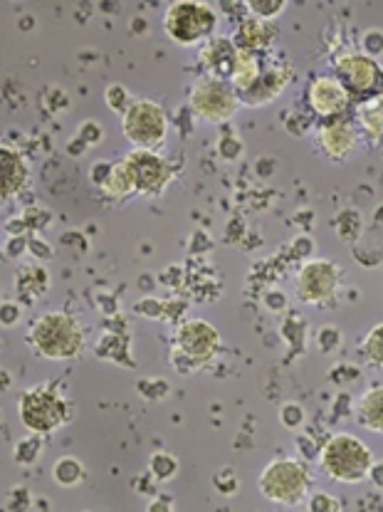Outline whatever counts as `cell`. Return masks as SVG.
Listing matches in <instances>:
<instances>
[{"instance_id": "cell-1", "label": "cell", "mask_w": 383, "mask_h": 512, "mask_svg": "<svg viewBox=\"0 0 383 512\" xmlns=\"http://www.w3.org/2000/svg\"><path fill=\"white\" fill-rule=\"evenodd\" d=\"M30 344L40 357L52 362L75 359L85 349V332L80 322L67 312H47L30 329Z\"/></svg>"}, {"instance_id": "cell-2", "label": "cell", "mask_w": 383, "mask_h": 512, "mask_svg": "<svg viewBox=\"0 0 383 512\" xmlns=\"http://www.w3.org/2000/svg\"><path fill=\"white\" fill-rule=\"evenodd\" d=\"M322 468L332 480L354 485L369 478L371 468H374V456H371L369 446H364L351 433H337L324 443Z\"/></svg>"}, {"instance_id": "cell-3", "label": "cell", "mask_w": 383, "mask_h": 512, "mask_svg": "<svg viewBox=\"0 0 383 512\" xmlns=\"http://www.w3.org/2000/svg\"><path fill=\"white\" fill-rule=\"evenodd\" d=\"M18 414L23 426L33 433H55L70 421V404L55 384H40L25 391L18 401Z\"/></svg>"}, {"instance_id": "cell-4", "label": "cell", "mask_w": 383, "mask_h": 512, "mask_svg": "<svg viewBox=\"0 0 383 512\" xmlns=\"http://www.w3.org/2000/svg\"><path fill=\"white\" fill-rule=\"evenodd\" d=\"M257 488H260L262 498L270 503L292 508L307 498L309 473L302 463L292 461V458H277L262 470Z\"/></svg>"}, {"instance_id": "cell-5", "label": "cell", "mask_w": 383, "mask_h": 512, "mask_svg": "<svg viewBox=\"0 0 383 512\" xmlns=\"http://www.w3.org/2000/svg\"><path fill=\"white\" fill-rule=\"evenodd\" d=\"M215 23L218 18L206 3H173L164 15L166 35L181 47H193L211 38Z\"/></svg>"}, {"instance_id": "cell-6", "label": "cell", "mask_w": 383, "mask_h": 512, "mask_svg": "<svg viewBox=\"0 0 383 512\" xmlns=\"http://www.w3.org/2000/svg\"><path fill=\"white\" fill-rule=\"evenodd\" d=\"M122 132L136 149L151 151L161 146L169 134V119L164 107L149 99H134L127 112L122 114Z\"/></svg>"}, {"instance_id": "cell-7", "label": "cell", "mask_w": 383, "mask_h": 512, "mask_svg": "<svg viewBox=\"0 0 383 512\" xmlns=\"http://www.w3.org/2000/svg\"><path fill=\"white\" fill-rule=\"evenodd\" d=\"M238 94H235L233 85H228L225 80L208 75L193 85L191 90V107L206 122L220 124L228 122L235 112H238Z\"/></svg>"}, {"instance_id": "cell-8", "label": "cell", "mask_w": 383, "mask_h": 512, "mask_svg": "<svg viewBox=\"0 0 383 512\" xmlns=\"http://www.w3.org/2000/svg\"><path fill=\"white\" fill-rule=\"evenodd\" d=\"M339 268L329 260H309L302 265L297 278V295L309 305H322L337 292L339 287Z\"/></svg>"}, {"instance_id": "cell-9", "label": "cell", "mask_w": 383, "mask_h": 512, "mask_svg": "<svg viewBox=\"0 0 383 512\" xmlns=\"http://www.w3.org/2000/svg\"><path fill=\"white\" fill-rule=\"evenodd\" d=\"M178 349L176 352L181 357H186L188 362H193V367L198 364H206L208 359H213V354L220 349V334L215 332V327L208 322L191 320L178 329Z\"/></svg>"}, {"instance_id": "cell-10", "label": "cell", "mask_w": 383, "mask_h": 512, "mask_svg": "<svg viewBox=\"0 0 383 512\" xmlns=\"http://www.w3.org/2000/svg\"><path fill=\"white\" fill-rule=\"evenodd\" d=\"M129 164L131 174H134L136 191L146 193V196H159L171 181V166L166 164V159L151 154V151L136 149L134 154H129L124 159Z\"/></svg>"}, {"instance_id": "cell-11", "label": "cell", "mask_w": 383, "mask_h": 512, "mask_svg": "<svg viewBox=\"0 0 383 512\" xmlns=\"http://www.w3.org/2000/svg\"><path fill=\"white\" fill-rule=\"evenodd\" d=\"M337 70L341 85L356 94L374 92L383 80V70L379 67V62L369 55H344L337 62Z\"/></svg>"}, {"instance_id": "cell-12", "label": "cell", "mask_w": 383, "mask_h": 512, "mask_svg": "<svg viewBox=\"0 0 383 512\" xmlns=\"http://www.w3.org/2000/svg\"><path fill=\"white\" fill-rule=\"evenodd\" d=\"M309 104L319 117H339L349 107V90L334 77H319L309 90Z\"/></svg>"}, {"instance_id": "cell-13", "label": "cell", "mask_w": 383, "mask_h": 512, "mask_svg": "<svg viewBox=\"0 0 383 512\" xmlns=\"http://www.w3.org/2000/svg\"><path fill=\"white\" fill-rule=\"evenodd\" d=\"M356 132L351 124L346 122H334L319 132V141H322V149L327 151V156L332 159H346L351 151L356 149Z\"/></svg>"}, {"instance_id": "cell-14", "label": "cell", "mask_w": 383, "mask_h": 512, "mask_svg": "<svg viewBox=\"0 0 383 512\" xmlns=\"http://www.w3.org/2000/svg\"><path fill=\"white\" fill-rule=\"evenodd\" d=\"M203 65L211 67L213 70V77H218V80H223L225 75H233L235 70V60H238V50H235L233 45L228 43V40L223 38H215L208 43L206 50H203L201 55Z\"/></svg>"}, {"instance_id": "cell-15", "label": "cell", "mask_w": 383, "mask_h": 512, "mask_svg": "<svg viewBox=\"0 0 383 512\" xmlns=\"http://www.w3.org/2000/svg\"><path fill=\"white\" fill-rule=\"evenodd\" d=\"M287 87V75L285 70H267L265 75H260V80L255 82L253 90L243 94V102L250 104V107H257V104H267L277 97Z\"/></svg>"}, {"instance_id": "cell-16", "label": "cell", "mask_w": 383, "mask_h": 512, "mask_svg": "<svg viewBox=\"0 0 383 512\" xmlns=\"http://www.w3.org/2000/svg\"><path fill=\"white\" fill-rule=\"evenodd\" d=\"M0 156H3L0 159V164H3V198H13L28 181V169H25L23 156L15 154L8 146H3Z\"/></svg>"}, {"instance_id": "cell-17", "label": "cell", "mask_w": 383, "mask_h": 512, "mask_svg": "<svg viewBox=\"0 0 383 512\" xmlns=\"http://www.w3.org/2000/svg\"><path fill=\"white\" fill-rule=\"evenodd\" d=\"M356 416H359V423L364 428L374 433H383V386L366 391L364 399L359 401Z\"/></svg>"}, {"instance_id": "cell-18", "label": "cell", "mask_w": 383, "mask_h": 512, "mask_svg": "<svg viewBox=\"0 0 383 512\" xmlns=\"http://www.w3.org/2000/svg\"><path fill=\"white\" fill-rule=\"evenodd\" d=\"M260 62L250 50H240L238 60H235V70L230 75V82H233V90H238L240 94H245L248 90H253L255 82L260 80Z\"/></svg>"}, {"instance_id": "cell-19", "label": "cell", "mask_w": 383, "mask_h": 512, "mask_svg": "<svg viewBox=\"0 0 383 512\" xmlns=\"http://www.w3.org/2000/svg\"><path fill=\"white\" fill-rule=\"evenodd\" d=\"M238 38L245 50H262V47L270 45L272 38H275V28H272L270 20L248 18L243 25H240Z\"/></svg>"}, {"instance_id": "cell-20", "label": "cell", "mask_w": 383, "mask_h": 512, "mask_svg": "<svg viewBox=\"0 0 383 512\" xmlns=\"http://www.w3.org/2000/svg\"><path fill=\"white\" fill-rule=\"evenodd\" d=\"M102 188H104V193L112 198H124V196H129V193L136 191L134 174H131L127 161H119L117 166H112V171H109L107 181H104Z\"/></svg>"}, {"instance_id": "cell-21", "label": "cell", "mask_w": 383, "mask_h": 512, "mask_svg": "<svg viewBox=\"0 0 383 512\" xmlns=\"http://www.w3.org/2000/svg\"><path fill=\"white\" fill-rule=\"evenodd\" d=\"M361 124H364L366 134L371 139H383V97L371 99V102L361 104Z\"/></svg>"}, {"instance_id": "cell-22", "label": "cell", "mask_w": 383, "mask_h": 512, "mask_svg": "<svg viewBox=\"0 0 383 512\" xmlns=\"http://www.w3.org/2000/svg\"><path fill=\"white\" fill-rule=\"evenodd\" d=\"M52 475H55V480L60 485H77L82 480V475H85V470H82L75 458H62V461H57Z\"/></svg>"}, {"instance_id": "cell-23", "label": "cell", "mask_w": 383, "mask_h": 512, "mask_svg": "<svg viewBox=\"0 0 383 512\" xmlns=\"http://www.w3.org/2000/svg\"><path fill=\"white\" fill-rule=\"evenodd\" d=\"M364 354L369 357V362L383 367V325L374 327L369 332V337H366L364 342Z\"/></svg>"}, {"instance_id": "cell-24", "label": "cell", "mask_w": 383, "mask_h": 512, "mask_svg": "<svg viewBox=\"0 0 383 512\" xmlns=\"http://www.w3.org/2000/svg\"><path fill=\"white\" fill-rule=\"evenodd\" d=\"M104 97H107V102H109V107L114 109V112H127V109L131 107V99H129V92L124 90V87H119V85H112L107 90V94H104Z\"/></svg>"}, {"instance_id": "cell-25", "label": "cell", "mask_w": 383, "mask_h": 512, "mask_svg": "<svg viewBox=\"0 0 383 512\" xmlns=\"http://www.w3.org/2000/svg\"><path fill=\"white\" fill-rule=\"evenodd\" d=\"M248 10L260 20H272L285 10V3H248Z\"/></svg>"}, {"instance_id": "cell-26", "label": "cell", "mask_w": 383, "mask_h": 512, "mask_svg": "<svg viewBox=\"0 0 383 512\" xmlns=\"http://www.w3.org/2000/svg\"><path fill=\"white\" fill-rule=\"evenodd\" d=\"M309 508L312 510H341V505L337 503V500L329 498V495H317V498L309 503Z\"/></svg>"}, {"instance_id": "cell-27", "label": "cell", "mask_w": 383, "mask_h": 512, "mask_svg": "<svg viewBox=\"0 0 383 512\" xmlns=\"http://www.w3.org/2000/svg\"><path fill=\"white\" fill-rule=\"evenodd\" d=\"M371 475H374L376 485H383V466H374V468H371ZM371 475H369V478H371Z\"/></svg>"}]
</instances>
